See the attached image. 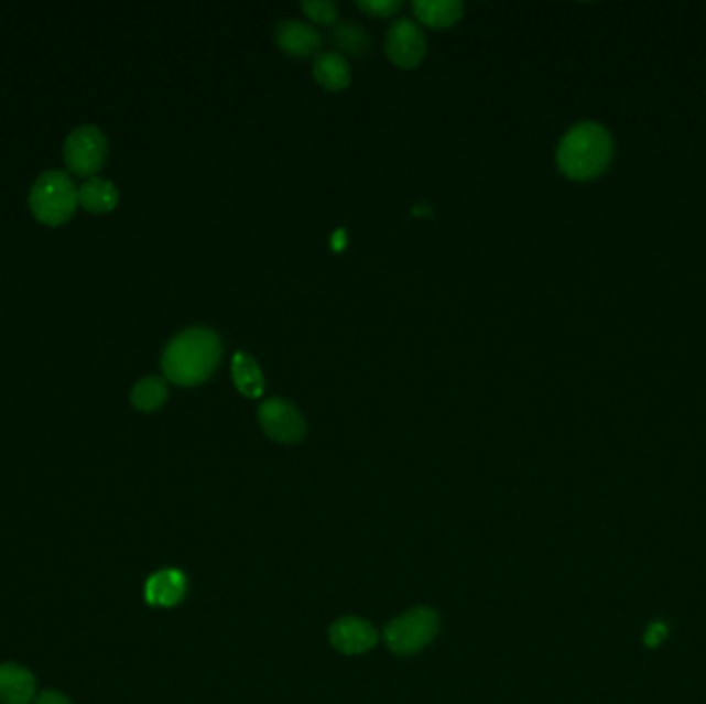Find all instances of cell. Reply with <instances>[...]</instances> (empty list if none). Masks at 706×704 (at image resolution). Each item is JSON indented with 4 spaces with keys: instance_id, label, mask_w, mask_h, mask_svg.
Instances as JSON below:
<instances>
[{
    "instance_id": "cell-1",
    "label": "cell",
    "mask_w": 706,
    "mask_h": 704,
    "mask_svg": "<svg viewBox=\"0 0 706 704\" xmlns=\"http://www.w3.org/2000/svg\"><path fill=\"white\" fill-rule=\"evenodd\" d=\"M221 339L211 328H186L165 345L162 370L178 387H197L209 380L221 360Z\"/></svg>"
},
{
    "instance_id": "cell-2",
    "label": "cell",
    "mask_w": 706,
    "mask_h": 704,
    "mask_svg": "<svg viewBox=\"0 0 706 704\" xmlns=\"http://www.w3.org/2000/svg\"><path fill=\"white\" fill-rule=\"evenodd\" d=\"M611 153L609 132L597 122H580L560 141V170L573 181H587L608 167Z\"/></svg>"
},
{
    "instance_id": "cell-3",
    "label": "cell",
    "mask_w": 706,
    "mask_h": 704,
    "mask_svg": "<svg viewBox=\"0 0 706 704\" xmlns=\"http://www.w3.org/2000/svg\"><path fill=\"white\" fill-rule=\"evenodd\" d=\"M79 205V188L65 170H48L40 174L30 191V209L46 226L68 221Z\"/></svg>"
},
{
    "instance_id": "cell-4",
    "label": "cell",
    "mask_w": 706,
    "mask_h": 704,
    "mask_svg": "<svg viewBox=\"0 0 706 704\" xmlns=\"http://www.w3.org/2000/svg\"><path fill=\"white\" fill-rule=\"evenodd\" d=\"M436 632L438 614L430 607H415L384 628V640L397 656H413L430 645Z\"/></svg>"
},
{
    "instance_id": "cell-5",
    "label": "cell",
    "mask_w": 706,
    "mask_h": 704,
    "mask_svg": "<svg viewBox=\"0 0 706 704\" xmlns=\"http://www.w3.org/2000/svg\"><path fill=\"white\" fill-rule=\"evenodd\" d=\"M65 164L77 176H91L108 158L106 134L94 124H83L68 132L65 139Z\"/></svg>"
},
{
    "instance_id": "cell-6",
    "label": "cell",
    "mask_w": 706,
    "mask_h": 704,
    "mask_svg": "<svg viewBox=\"0 0 706 704\" xmlns=\"http://www.w3.org/2000/svg\"><path fill=\"white\" fill-rule=\"evenodd\" d=\"M259 424L264 434L281 444H296L306 434V422L300 411L283 401V399H269L259 408Z\"/></svg>"
},
{
    "instance_id": "cell-7",
    "label": "cell",
    "mask_w": 706,
    "mask_h": 704,
    "mask_svg": "<svg viewBox=\"0 0 706 704\" xmlns=\"http://www.w3.org/2000/svg\"><path fill=\"white\" fill-rule=\"evenodd\" d=\"M387 56L399 68H413L426 56V37L411 19H397L387 35Z\"/></svg>"
},
{
    "instance_id": "cell-8",
    "label": "cell",
    "mask_w": 706,
    "mask_h": 704,
    "mask_svg": "<svg viewBox=\"0 0 706 704\" xmlns=\"http://www.w3.org/2000/svg\"><path fill=\"white\" fill-rule=\"evenodd\" d=\"M330 645L344 656H361L378 642L377 628L361 618H341L330 626Z\"/></svg>"
},
{
    "instance_id": "cell-9",
    "label": "cell",
    "mask_w": 706,
    "mask_h": 704,
    "mask_svg": "<svg viewBox=\"0 0 706 704\" xmlns=\"http://www.w3.org/2000/svg\"><path fill=\"white\" fill-rule=\"evenodd\" d=\"M186 593V576L176 568H164L149 576L145 599L149 606L172 607L181 604Z\"/></svg>"
},
{
    "instance_id": "cell-10",
    "label": "cell",
    "mask_w": 706,
    "mask_h": 704,
    "mask_svg": "<svg viewBox=\"0 0 706 704\" xmlns=\"http://www.w3.org/2000/svg\"><path fill=\"white\" fill-rule=\"evenodd\" d=\"M275 40L285 54L308 56L323 44L321 33L302 21H283L275 30Z\"/></svg>"
},
{
    "instance_id": "cell-11",
    "label": "cell",
    "mask_w": 706,
    "mask_h": 704,
    "mask_svg": "<svg viewBox=\"0 0 706 704\" xmlns=\"http://www.w3.org/2000/svg\"><path fill=\"white\" fill-rule=\"evenodd\" d=\"M35 694V678L15 663L0 665V704H30Z\"/></svg>"
},
{
    "instance_id": "cell-12",
    "label": "cell",
    "mask_w": 706,
    "mask_h": 704,
    "mask_svg": "<svg viewBox=\"0 0 706 704\" xmlns=\"http://www.w3.org/2000/svg\"><path fill=\"white\" fill-rule=\"evenodd\" d=\"M314 79L329 89V91H341L351 83V68L339 52H323L314 58Z\"/></svg>"
},
{
    "instance_id": "cell-13",
    "label": "cell",
    "mask_w": 706,
    "mask_h": 704,
    "mask_svg": "<svg viewBox=\"0 0 706 704\" xmlns=\"http://www.w3.org/2000/svg\"><path fill=\"white\" fill-rule=\"evenodd\" d=\"M411 9L424 25L436 30L450 28L463 17V2L459 0H415Z\"/></svg>"
},
{
    "instance_id": "cell-14",
    "label": "cell",
    "mask_w": 706,
    "mask_h": 704,
    "mask_svg": "<svg viewBox=\"0 0 706 704\" xmlns=\"http://www.w3.org/2000/svg\"><path fill=\"white\" fill-rule=\"evenodd\" d=\"M231 378L240 393L248 399H257L264 391V377L259 361L248 354H236L231 360Z\"/></svg>"
},
{
    "instance_id": "cell-15",
    "label": "cell",
    "mask_w": 706,
    "mask_h": 704,
    "mask_svg": "<svg viewBox=\"0 0 706 704\" xmlns=\"http://www.w3.org/2000/svg\"><path fill=\"white\" fill-rule=\"evenodd\" d=\"M118 188L106 178H89L79 186V203L91 214L112 212L118 205Z\"/></svg>"
},
{
    "instance_id": "cell-16",
    "label": "cell",
    "mask_w": 706,
    "mask_h": 704,
    "mask_svg": "<svg viewBox=\"0 0 706 704\" xmlns=\"http://www.w3.org/2000/svg\"><path fill=\"white\" fill-rule=\"evenodd\" d=\"M167 399V382L164 378H141L131 391L132 405L141 411L160 410Z\"/></svg>"
},
{
    "instance_id": "cell-17",
    "label": "cell",
    "mask_w": 706,
    "mask_h": 704,
    "mask_svg": "<svg viewBox=\"0 0 706 704\" xmlns=\"http://www.w3.org/2000/svg\"><path fill=\"white\" fill-rule=\"evenodd\" d=\"M333 44L339 50V54H351V56H361L366 50L370 48V37L360 25L354 23H341L333 32Z\"/></svg>"
},
{
    "instance_id": "cell-18",
    "label": "cell",
    "mask_w": 706,
    "mask_h": 704,
    "mask_svg": "<svg viewBox=\"0 0 706 704\" xmlns=\"http://www.w3.org/2000/svg\"><path fill=\"white\" fill-rule=\"evenodd\" d=\"M302 11L313 19L314 23L321 25H333L337 21V4L330 0H304Z\"/></svg>"
},
{
    "instance_id": "cell-19",
    "label": "cell",
    "mask_w": 706,
    "mask_h": 704,
    "mask_svg": "<svg viewBox=\"0 0 706 704\" xmlns=\"http://www.w3.org/2000/svg\"><path fill=\"white\" fill-rule=\"evenodd\" d=\"M358 7L368 15L391 17L401 9V2L399 0H360Z\"/></svg>"
},
{
    "instance_id": "cell-20",
    "label": "cell",
    "mask_w": 706,
    "mask_h": 704,
    "mask_svg": "<svg viewBox=\"0 0 706 704\" xmlns=\"http://www.w3.org/2000/svg\"><path fill=\"white\" fill-rule=\"evenodd\" d=\"M665 637H667V626L663 622H653L647 628V632H644V645L651 647V649H655V647H659V645L665 640Z\"/></svg>"
},
{
    "instance_id": "cell-21",
    "label": "cell",
    "mask_w": 706,
    "mask_h": 704,
    "mask_svg": "<svg viewBox=\"0 0 706 704\" xmlns=\"http://www.w3.org/2000/svg\"><path fill=\"white\" fill-rule=\"evenodd\" d=\"M33 704H70V701L61 692H42Z\"/></svg>"
},
{
    "instance_id": "cell-22",
    "label": "cell",
    "mask_w": 706,
    "mask_h": 704,
    "mask_svg": "<svg viewBox=\"0 0 706 704\" xmlns=\"http://www.w3.org/2000/svg\"><path fill=\"white\" fill-rule=\"evenodd\" d=\"M346 242V230L335 231V236H333V250H344Z\"/></svg>"
}]
</instances>
